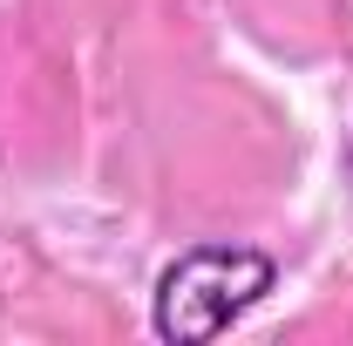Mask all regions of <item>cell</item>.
Instances as JSON below:
<instances>
[{"label": "cell", "instance_id": "obj_1", "mask_svg": "<svg viewBox=\"0 0 353 346\" xmlns=\"http://www.w3.org/2000/svg\"><path fill=\"white\" fill-rule=\"evenodd\" d=\"M272 285H279L272 252H252V245H190L183 258L163 265V278L150 292V326H157V340H176V346L218 340Z\"/></svg>", "mask_w": 353, "mask_h": 346}, {"label": "cell", "instance_id": "obj_2", "mask_svg": "<svg viewBox=\"0 0 353 346\" xmlns=\"http://www.w3.org/2000/svg\"><path fill=\"white\" fill-rule=\"evenodd\" d=\"M347 163H353V150H347Z\"/></svg>", "mask_w": 353, "mask_h": 346}]
</instances>
